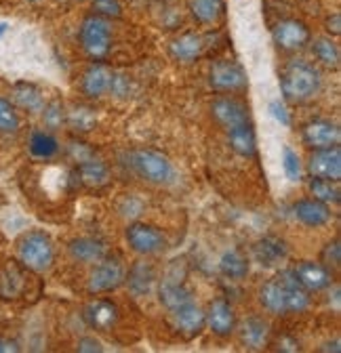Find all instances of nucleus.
I'll return each mask as SVG.
<instances>
[{
  "instance_id": "28",
  "label": "nucleus",
  "mask_w": 341,
  "mask_h": 353,
  "mask_svg": "<svg viewBox=\"0 0 341 353\" xmlns=\"http://www.w3.org/2000/svg\"><path fill=\"white\" fill-rule=\"evenodd\" d=\"M190 11L200 23H215L222 19L226 7L224 0H190Z\"/></svg>"
},
{
  "instance_id": "30",
  "label": "nucleus",
  "mask_w": 341,
  "mask_h": 353,
  "mask_svg": "<svg viewBox=\"0 0 341 353\" xmlns=\"http://www.w3.org/2000/svg\"><path fill=\"white\" fill-rule=\"evenodd\" d=\"M310 192L316 200H320L324 204H337L341 200L339 181H333V179H320V176H314L310 181Z\"/></svg>"
},
{
  "instance_id": "40",
  "label": "nucleus",
  "mask_w": 341,
  "mask_h": 353,
  "mask_svg": "<svg viewBox=\"0 0 341 353\" xmlns=\"http://www.w3.org/2000/svg\"><path fill=\"white\" fill-rule=\"evenodd\" d=\"M268 110H270L272 118H274L278 124H282V126H291V116H289V112H286L284 103H280V101H272V103L268 105Z\"/></svg>"
},
{
  "instance_id": "2",
  "label": "nucleus",
  "mask_w": 341,
  "mask_h": 353,
  "mask_svg": "<svg viewBox=\"0 0 341 353\" xmlns=\"http://www.w3.org/2000/svg\"><path fill=\"white\" fill-rule=\"evenodd\" d=\"M280 91L286 101L304 103L320 91V72L304 59H295L280 76Z\"/></svg>"
},
{
  "instance_id": "15",
  "label": "nucleus",
  "mask_w": 341,
  "mask_h": 353,
  "mask_svg": "<svg viewBox=\"0 0 341 353\" xmlns=\"http://www.w3.org/2000/svg\"><path fill=\"white\" fill-rule=\"evenodd\" d=\"M293 212L297 216V221H302L304 225L308 228H322L331 221V208L329 204L316 200V198H304V200H297L293 204Z\"/></svg>"
},
{
  "instance_id": "22",
  "label": "nucleus",
  "mask_w": 341,
  "mask_h": 353,
  "mask_svg": "<svg viewBox=\"0 0 341 353\" xmlns=\"http://www.w3.org/2000/svg\"><path fill=\"white\" fill-rule=\"evenodd\" d=\"M253 254H255V259H257V263L266 265V268H272V265H278L280 261L286 259L289 250L280 238L266 236L253 246Z\"/></svg>"
},
{
  "instance_id": "23",
  "label": "nucleus",
  "mask_w": 341,
  "mask_h": 353,
  "mask_svg": "<svg viewBox=\"0 0 341 353\" xmlns=\"http://www.w3.org/2000/svg\"><path fill=\"white\" fill-rule=\"evenodd\" d=\"M270 336V326L268 322H264L262 318H249L242 326H240V341L246 349L251 351H260L266 347Z\"/></svg>"
},
{
  "instance_id": "5",
  "label": "nucleus",
  "mask_w": 341,
  "mask_h": 353,
  "mask_svg": "<svg viewBox=\"0 0 341 353\" xmlns=\"http://www.w3.org/2000/svg\"><path fill=\"white\" fill-rule=\"evenodd\" d=\"M82 49L93 59H104L110 53V23L106 17L89 15L80 26Z\"/></svg>"
},
{
  "instance_id": "27",
  "label": "nucleus",
  "mask_w": 341,
  "mask_h": 353,
  "mask_svg": "<svg viewBox=\"0 0 341 353\" xmlns=\"http://www.w3.org/2000/svg\"><path fill=\"white\" fill-rule=\"evenodd\" d=\"M220 270L230 280H242L249 274V261H246V256L238 248H232V250H226L222 254Z\"/></svg>"
},
{
  "instance_id": "21",
  "label": "nucleus",
  "mask_w": 341,
  "mask_h": 353,
  "mask_svg": "<svg viewBox=\"0 0 341 353\" xmlns=\"http://www.w3.org/2000/svg\"><path fill=\"white\" fill-rule=\"evenodd\" d=\"M228 141H230V148L238 156L253 158L257 154V137H255V130H253L251 122L228 128Z\"/></svg>"
},
{
  "instance_id": "34",
  "label": "nucleus",
  "mask_w": 341,
  "mask_h": 353,
  "mask_svg": "<svg viewBox=\"0 0 341 353\" xmlns=\"http://www.w3.org/2000/svg\"><path fill=\"white\" fill-rule=\"evenodd\" d=\"M282 168H284V174H286V179L291 181H302V160L300 156H297V152H293L289 145L282 148Z\"/></svg>"
},
{
  "instance_id": "13",
  "label": "nucleus",
  "mask_w": 341,
  "mask_h": 353,
  "mask_svg": "<svg viewBox=\"0 0 341 353\" xmlns=\"http://www.w3.org/2000/svg\"><path fill=\"white\" fill-rule=\"evenodd\" d=\"M297 282H300L308 292H318L324 290L333 284V274L324 263H314V261H302L293 270Z\"/></svg>"
},
{
  "instance_id": "6",
  "label": "nucleus",
  "mask_w": 341,
  "mask_h": 353,
  "mask_svg": "<svg viewBox=\"0 0 341 353\" xmlns=\"http://www.w3.org/2000/svg\"><path fill=\"white\" fill-rule=\"evenodd\" d=\"M124 278H126L124 265L118 259L104 256L101 261L95 263V268L89 276V292H93V294L112 292L124 284Z\"/></svg>"
},
{
  "instance_id": "12",
  "label": "nucleus",
  "mask_w": 341,
  "mask_h": 353,
  "mask_svg": "<svg viewBox=\"0 0 341 353\" xmlns=\"http://www.w3.org/2000/svg\"><path fill=\"white\" fill-rule=\"evenodd\" d=\"M274 42L282 51H297L304 49L310 42V30L304 21L284 19L274 28Z\"/></svg>"
},
{
  "instance_id": "16",
  "label": "nucleus",
  "mask_w": 341,
  "mask_h": 353,
  "mask_svg": "<svg viewBox=\"0 0 341 353\" xmlns=\"http://www.w3.org/2000/svg\"><path fill=\"white\" fill-rule=\"evenodd\" d=\"M206 324L213 330V334L217 336H230L236 326V316L234 309L226 299H215L211 303L206 312Z\"/></svg>"
},
{
  "instance_id": "11",
  "label": "nucleus",
  "mask_w": 341,
  "mask_h": 353,
  "mask_svg": "<svg viewBox=\"0 0 341 353\" xmlns=\"http://www.w3.org/2000/svg\"><path fill=\"white\" fill-rule=\"evenodd\" d=\"M308 170L312 176H320V179H341V150L339 145L335 148H324V150H314L308 162Z\"/></svg>"
},
{
  "instance_id": "32",
  "label": "nucleus",
  "mask_w": 341,
  "mask_h": 353,
  "mask_svg": "<svg viewBox=\"0 0 341 353\" xmlns=\"http://www.w3.org/2000/svg\"><path fill=\"white\" fill-rule=\"evenodd\" d=\"M15 99L19 101L21 108L30 110V112H40L45 101H42V95L36 86L32 84H17L15 86Z\"/></svg>"
},
{
  "instance_id": "43",
  "label": "nucleus",
  "mask_w": 341,
  "mask_h": 353,
  "mask_svg": "<svg viewBox=\"0 0 341 353\" xmlns=\"http://www.w3.org/2000/svg\"><path fill=\"white\" fill-rule=\"evenodd\" d=\"M327 30L333 32V34H339L341 32V17H339V13H335L333 17L327 19Z\"/></svg>"
},
{
  "instance_id": "47",
  "label": "nucleus",
  "mask_w": 341,
  "mask_h": 353,
  "mask_svg": "<svg viewBox=\"0 0 341 353\" xmlns=\"http://www.w3.org/2000/svg\"><path fill=\"white\" fill-rule=\"evenodd\" d=\"M7 30H9V26H7V23H0V38H3V36L7 34Z\"/></svg>"
},
{
  "instance_id": "24",
  "label": "nucleus",
  "mask_w": 341,
  "mask_h": 353,
  "mask_svg": "<svg viewBox=\"0 0 341 353\" xmlns=\"http://www.w3.org/2000/svg\"><path fill=\"white\" fill-rule=\"evenodd\" d=\"M72 259L80 263H97L106 256V244L97 238H76L68 246Z\"/></svg>"
},
{
  "instance_id": "7",
  "label": "nucleus",
  "mask_w": 341,
  "mask_h": 353,
  "mask_svg": "<svg viewBox=\"0 0 341 353\" xmlns=\"http://www.w3.org/2000/svg\"><path fill=\"white\" fill-rule=\"evenodd\" d=\"M126 242L129 246L137 252V254H156L160 250H164L166 240L162 236L160 230L148 225V223H133L126 228Z\"/></svg>"
},
{
  "instance_id": "38",
  "label": "nucleus",
  "mask_w": 341,
  "mask_h": 353,
  "mask_svg": "<svg viewBox=\"0 0 341 353\" xmlns=\"http://www.w3.org/2000/svg\"><path fill=\"white\" fill-rule=\"evenodd\" d=\"M322 259H324V265L327 268H339L341 263V246H339V240H333L331 244H327L324 252H322Z\"/></svg>"
},
{
  "instance_id": "19",
  "label": "nucleus",
  "mask_w": 341,
  "mask_h": 353,
  "mask_svg": "<svg viewBox=\"0 0 341 353\" xmlns=\"http://www.w3.org/2000/svg\"><path fill=\"white\" fill-rule=\"evenodd\" d=\"M76 172H78L80 183H84L87 188H95L97 190V188L108 185V181H110V170H108V166L99 158H95V156L78 160Z\"/></svg>"
},
{
  "instance_id": "37",
  "label": "nucleus",
  "mask_w": 341,
  "mask_h": 353,
  "mask_svg": "<svg viewBox=\"0 0 341 353\" xmlns=\"http://www.w3.org/2000/svg\"><path fill=\"white\" fill-rule=\"evenodd\" d=\"M93 11L99 17H114L118 19L122 15V7L118 0H93Z\"/></svg>"
},
{
  "instance_id": "44",
  "label": "nucleus",
  "mask_w": 341,
  "mask_h": 353,
  "mask_svg": "<svg viewBox=\"0 0 341 353\" xmlns=\"http://www.w3.org/2000/svg\"><path fill=\"white\" fill-rule=\"evenodd\" d=\"M278 349L280 351H300V343L297 341H291V339H282L278 343Z\"/></svg>"
},
{
  "instance_id": "45",
  "label": "nucleus",
  "mask_w": 341,
  "mask_h": 353,
  "mask_svg": "<svg viewBox=\"0 0 341 353\" xmlns=\"http://www.w3.org/2000/svg\"><path fill=\"white\" fill-rule=\"evenodd\" d=\"M320 351H335V353H339V351H341V341L335 339L333 343H324V345L320 347Z\"/></svg>"
},
{
  "instance_id": "25",
  "label": "nucleus",
  "mask_w": 341,
  "mask_h": 353,
  "mask_svg": "<svg viewBox=\"0 0 341 353\" xmlns=\"http://www.w3.org/2000/svg\"><path fill=\"white\" fill-rule=\"evenodd\" d=\"M192 301H194L192 290L186 284H182L177 280H170V278L160 284V303L168 309V312H173V309H177L186 303H192Z\"/></svg>"
},
{
  "instance_id": "3",
  "label": "nucleus",
  "mask_w": 341,
  "mask_h": 353,
  "mask_svg": "<svg viewBox=\"0 0 341 353\" xmlns=\"http://www.w3.org/2000/svg\"><path fill=\"white\" fill-rule=\"evenodd\" d=\"M17 254L23 268L32 272H47L55 261V248L45 232H28L17 244Z\"/></svg>"
},
{
  "instance_id": "8",
  "label": "nucleus",
  "mask_w": 341,
  "mask_h": 353,
  "mask_svg": "<svg viewBox=\"0 0 341 353\" xmlns=\"http://www.w3.org/2000/svg\"><path fill=\"white\" fill-rule=\"evenodd\" d=\"M208 82L213 88H217V91L234 93V91H242L246 86V74L234 61H217L211 65Z\"/></svg>"
},
{
  "instance_id": "46",
  "label": "nucleus",
  "mask_w": 341,
  "mask_h": 353,
  "mask_svg": "<svg viewBox=\"0 0 341 353\" xmlns=\"http://www.w3.org/2000/svg\"><path fill=\"white\" fill-rule=\"evenodd\" d=\"M19 347L15 343H9V341H3L0 339V353H5V351H17Z\"/></svg>"
},
{
  "instance_id": "20",
  "label": "nucleus",
  "mask_w": 341,
  "mask_h": 353,
  "mask_svg": "<svg viewBox=\"0 0 341 353\" xmlns=\"http://www.w3.org/2000/svg\"><path fill=\"white\" fill-rule=\"evenodd\" d=\"M170 57L182 63H192L196 61L202 51H204V40L200 34H184L170 42Z\"/></svg>"
},
{
  "instance_id": "29",
  "label": "nucleus",
  "mask_w": 341,
  "mask_h": 353,
  "mask_svg": "<svg viewBox=\"0 0 341 353\" xmlns=\"http://www.w3.org/2000/svg\"><path fill=\"white\" fill-rule=\"evenodd\" d=\"M30 152L32 156L36 158H42V160H49L53 158L57 152H59V143L53 135H49V132H34V135L30 137Z\"/></svg>"
},
{
  "instance_id": "42",
  "label": "nucleus",
  "mask_w": 341,
  "mask_h": 353,
  "mask_svg": "<svg viewBox=\"0 0 341 353\" xmlns=\"http://www.w3.org/2000/svg\"><path fill=\"white\" fill-rule=\"evenodd\" d=\"M76 349H78V351H91V353H95V351H97V353H99V351H104L101 343H99V341H95V339H91V336L80 339Z\"/></svg>"
},
{
  "instance_id": "9",
  "label": "nucleus",
  "mask_w": 341,
  "mask_h": 353,
  "mask_svg": "<svg viewBox=\"0 0 341 353\" xmlns=\"http://www.w3.org/2000/svg\"><path fill=\"white\" fill-rule=\"evenodd\" d=\"M304 143L312 150L335 148L341 141V130L331 120H310L304 126Z\"/></svg>"
},
{
  "instance_id": "26",
  "label": "nucleus",
  "mask_w": 341,
  "mask_h": 353,
  "mask_svg": "<svg viewBox=\"0 0 341 353\" xmlns=\"http://www.w3.org/2000/svg\"><path fill=\"white\" fill-rule=\"evenodd\" d=\"M154 280H156V272L150 263L146 261H139L135 263L131 272H129V290L135 294V296H146L150 294L152 286H154Z\"/></svg>"
},
{
  "instance_id": "41",
  "label": "nucleus",
  "mask_w": 341,
  "mask_h": 353,
  "mask_svg": "<svg viewBox=\"0 0 341 353\" xmlns=\"http://www.w3.org/2000/svg\"><path fill=\"white\" fill-rule=\"evenodd\" d=\"M142 208H144V204H142L137 198L129 196V198H124V208H120V210H122V214H131V216H137V214L142 212Z\"/></svg>"
},
{
  "instance_id": "14",
  "label": "nucleus",
  "mask_w": 341,
  "mask_h": 353,
  "mask_svg": "<svg viewBox=\"0 0 341 353\" xmlns=\"http://www.w3.org/2000/svg\"><path fill=\"white\" fill-rule=\"evenodd\" d=\"M170 318H173L175 328L179 332H184L186 336H196L206 326V314L202 312V309L194 301L173 309V312H170Z\"/></svg>"
},
{
  "instance_id": "10",
  "label": "nucleus",
  "mask_w": 341,
  "mask_h": 353,
  "mask_svg": "<svg viewBox=\"0 0 341 353\" xmlns=\"http://www.w3.org/2000/svg\"><path fill=\"white\" fill-rule=\"evenodd\" d=\"M114 82H116V74L104 65V63H95L91 65L82 76V93L91 97V99H99L104 95H112L114 91Z\"/></svg>"
},
{
  "instance_id": "35",
  "label": "nucleus",
  "mask_w": 341,
  "mask_h": 353,
  "mask_svg": "<svg viewBox=\"0 0 341 353\" xmlns=\"http://www.w3.org/2000/svg\"><path fill=\"white\" fill-rule=\"evenodd\" d=\"M17 128H19V116L15 108L7 99H0V132L11 135Z\"/></svg>"
},
{
  "instance_id": "33",
  "label": "nucleus",
  "mask_w": 341,
  "mask_h": 353,
  "mask_svg": "<svg viewBox=\"0 0 341 353\" xmlns=\"http://www.w3.org/2000/svg\"><path fill=\"white\" fill-rule=\"evenodd\" d=\"M23 288V276L15 268H7L0 276V296L3 299H15Z\"/></svg>"
},
{
  "instance_id": "31",
  "label": "nucleus",
  "mask_w": 341,
  "mask_h": 353,
  "mask_svg": "<svg viewBox=\"0 0 341 353\" xmlns=\"http://www.w3.org/2000/svg\"><path fill=\"white\" fill-rule=\"evenodd\" d=\"M314 57L327 65V68H337L339 65V47L335 44V40L331 38H316L312 44Z\"/></svg>"
},
{
  "instance_id": "18",
  "label": "nucleus",
  "mask_w": 341,
  "mask_h": 353,
  "mask_svg": "<svg viewBox=\"0 0 341 353\" xmlns=\"http://www.w3.org/2000/svg\"><path fill=\"white\" fill-rule=\"evenodd\" d=\"M213 118H215L224 128H232L238 124L249 122V110L242 101L234 97H222L211 105Z\"/></svg>"
},
{
  "instance_id": "17",
  "label": "nucleus",
  "mask_w": 341,
  "mask_h": 353,
  "mask_svg": "<svg viewBox=\"0 0 341 353\" xmlns=\"http://www.w3.org/2000/svg\"><path fill=\"white\" fill-rule=\"evenodd\" d=\"M84 320L93 330L108 332L118 320V307L108 299H95L84 309Z\"/></svg>"
},
{
  "instance_id": "4",
  "label": "nucleus",
  "mask_w": 341,
  "mask_h": 353,
  "mask_svg": "<svg viewBox=\"0 0 341 353\" xmlns=\"http://www.w3.org/2000/svg\"><path fill=\"white\" fill-rule=\"evenodd\" d=\"M133 170L154 185H168L175 181V166L166 156L154 150H135L131 154Z\"/></svg>"
},
{
  "instance_id": "1",
  "label": "nucleus",
  "mask_w": 341,
  "mask_h": 353,
  "mask_svg": "<svg viewBox=\"0 0 341 353\" xmlns=\"http://www.w3.org/2000/svg\"><path fill=\"white\" fill-rule=\"evenodd\" d=\"M260 301L266 312L274 316L304 314L310 307V292L297 282L293 270H284L262 286Z\"/></svg>"
},
{
  "instance_id": "36",
  "label": "nucleus",
  "mask_w": 341,
  "mask_h": 353,
  "mask_svg": "<svg viewBox=\"0 0 341 353\" xmlns=\"http://www.w3.org/2000/svg\"><path fill=\"white\" fill-rule=\"evenodd\" d=\"M68 120L76 130H91L95 126V114L89 108H76L74 112H70Z\"/></svg>"
},
{
  "instance_id": "39",
  "label": "nucleus",
  "mask_w": 341,
  "mask_h": 353,
  "mask_svg": "<svg viewBox=\"0 0 341 353\" xmlns=\"http://www.w3.org/2000/svg\"><path fill=\"white\" fill-rule=\"evenodd\" d=\"M64 118H66V114H64V108H61L59 103H51V105L45 110V122H47V126H51V128L61 126Z\"/></svg>"
}]
</instances>
